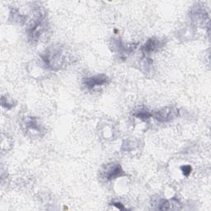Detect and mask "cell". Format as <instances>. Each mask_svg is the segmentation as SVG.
Listing matches in <instances>:
<instances>
[{
    "mask_svg": "<svg viewBox=\"0 0 211 211\" xmlns=\"http://www.w3.org/2000/svg\"><path fill=\"white\" fill-rule=\"evenodd\" d=\"M182 171H183L184 175H186V176H187V175L189 174L190 172H192V168H191L190 166H185V167H182Z\"/></svg>",
    "mask_w": 211,
    "mask_h": 211,
    "instance_id": "4",
    "label": "cell"
},
{
    "mask_svg": "<svg viewBox=\"0 0 211 211\" xmlns=\"http://www.w3.org/2000/svg\"><path fill=\"white\" fill-rule=\"evenodd\" d=\"M121 172H122V170H121L120 166H118V165L114 166L112 168H110V169L109 170V172H108L107 174V178L108 179L115 178V177H118V176H120Z\"/></svg>",
    "mask_w": 211,
    "mask_h": 211,
    "instance_id": "2",
    "label": "cell"
},
{
    "mask_svg": "<svg viewBox=\"0 0 211 211\" xmlns=\"http://www.w3.org/2000/svg\"><path fill=\"white\" fill-rule=\"evenodd\" d=\"M156 46H157V42L153 41V40H150V41L147 42V44L144 45V49L146 51H151Z\"/></svg>",
    "mask_w": 211,
    "mask_h": 211,
    "instance_id": "3",
    "label": "cell"
},
{
    "mask_svg": "<svg viewBox=\"0 0 211 211\" xmlns=\"http://www.w3.org/2000/svg\"><path fill=\"white\" fill-rule=\"evenodd\" d=\"M106 81V77L105 75H97V76L85 79V85L87 88H92L97 85H102Z\"/></svg>",
    "mask_w": 211,
    "mask_h": 211,
    "instance_id": "1",
    "label": "cell"
}]
</instances>
